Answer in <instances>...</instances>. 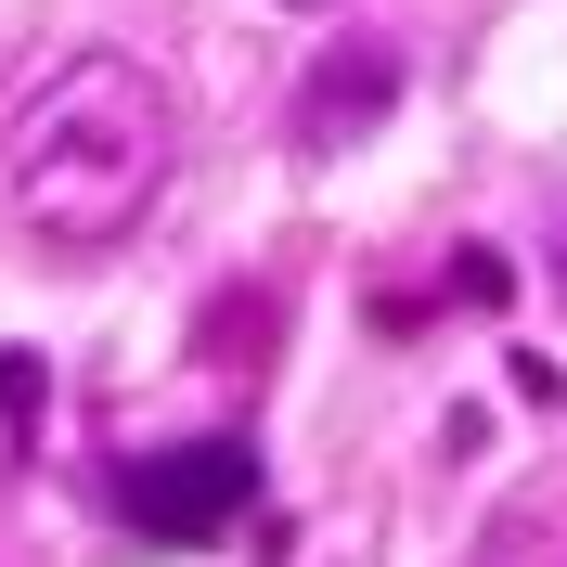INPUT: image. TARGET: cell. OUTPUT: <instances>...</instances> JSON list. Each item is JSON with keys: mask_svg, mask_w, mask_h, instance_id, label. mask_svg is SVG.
I'll return each instance as SVG.
<instances>
[{"mask_svg": "<svg viewBox=\"0 0 567 567\" xmlns=\"http://www.w3.org/2000/svg\"><path fill=\"white\" fill-rule=\"evenodd\" d=\"M168 155H181L168 91L130 52H78V65H52L27 91L0 168H13V219H27L39 246H116L168 194Z\"/></svg>", "mask_w": 567, "mask_h": 567, "instance_id": "1", "label": "cell"}, {"mask_svg": "<svg viewBox=\"0 0 567 567\" xmlns=\"http://www.w3.org/2000/svg\"><path fill=\"white\" fill-rule=\"evenodd\" d=\"M258 503V452L246 439H181V452H130L116 464V529L142 542H219Z\"/></svg>", "mask_w": 567, "mask_h": 567, "instance_id": "2", "label": "cell"}, {"mask_svg": "<svg viewBox=\"0 0 567 567\" xmlns=\"http://www.w3.org/2000/svg\"><path fill=\"white\" fill-rule=\"evenodd\" d=\"M388 104H400V52L388 39H336V52L310 65V91H297V130L310 142H361Z\"/></svg>", "mask_w": 567, "mask_h": 567, "instance_id": "3", "label": "cell"}, {"mask_svg": "<svg viewBox=\"0 0 567 567\" xmlns=\"http://www.w3.org/2000/svg\"><path fill=\"white\" fill-rule=\"evenodd\" d=\"M39 400H52V374H39V349H0V425H13V439L39 425Z\"/></svg>", "mask_w": 567, "mask_h": 567, "instance_id": "4", "label": "cell"}, {"mask_svg": "<svg viewBox=\"0 0 567 567\" xmlns=\"http://www.w3.org/2000/svg\"><path fill=\"white\" fill-rule=\"evenodd\" d=\"M452 284H464V297H477V310H503V297H516V284H503V258H491V246H464V258H452Z\"/></svg>", "mask_w": 567, "mask_h": 567, "instance_id": "5", "label": "cell"}, {"mask_svg": "<svg viewBox=\"0 0 567 567\" xmlns=\"http://www.w3.org/2000/svg\"><path fill=\"white\" fill-rule=\"evenodd\" d=\"M477 567H555V555H542L529 529H503V542H491V555H477Z\"/></svg>", "mask_w": 567, "mask_h": 567, "instance_id": "6", "label": "cell"}, {"mask_svg": "<svg viewBox=\"0 0 567 567\" xmlns=\"http://www.w3.org/2000/svg\"><path fill=\"white\" fill-rule=\"evenodd\" d=\"M310 13H322V0H310Z\"/></svg>", "mask_w": 567, "mask_h": 567, "instance_id": "7", "label": "cell"}]
</instances>
